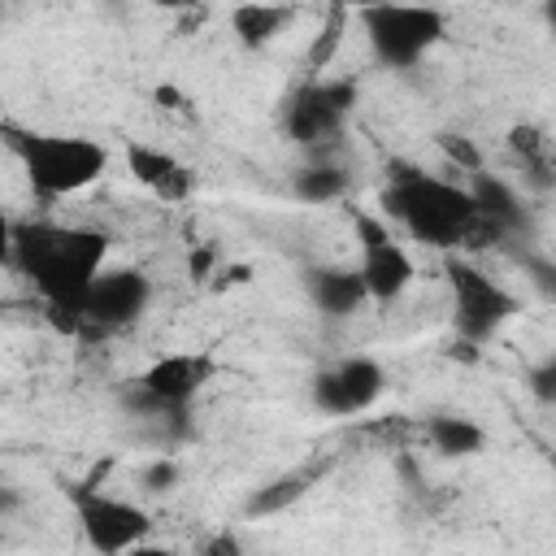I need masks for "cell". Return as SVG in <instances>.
Wrapping results in <instances>:
<instances>
[{
  "label": "cell",
  "mask_w": 556,
  "mask_h": 556,
  "mask_svg": "<svg viewBox=\"0 0 556 556\" xmlns=\"http://www.w3.org/2000/svg\"><path fill=\"white\" fill-rule=\"evenodd\" d=\"M439 148H443V156H447L452 165H460V169H469V174H482V156H478V148H473L465 135H439Z\"/></svg>",
  "instance_id": "obj_21"
},
{
  "label": "cell",
  "mask_w": 556,
  "mask_h": 556,
  "mask_svg": "<svg viewBox=\"0 0 556 556\" xmlns=\"http://www.w3.org/2000/svg\"><path fill=\"white\" fill-rule=\"evenodd\" d=\"M126 556H182V552H174V547H165V543H152V539H148V543H139L135 552H126Z\"/></svg>",
  "instance_id": "obj_29"
},
{
  "label": "cell",
  "mask_w": 556,
  "mask_h": 556,
  "mask_svg": "<svg viewBox=\"0 0 556 556\" xmlns=\"http://www.w3.org/2000/svg\"><path fill=\"white\" fill-rule=\"evenodd\" d=\"M291 22H295V9H278V4H243V9L230 13V26H235L243 48H265Z\"/></svg>",
  "instance_id": "obj_16"
},
{
  "label": "cell",
  "mask_w": 556,
  "mask_h": 556,
  "mask_svg": "<svg viewBox=\"0 0 556 556\" xmlns=\"http://www.w3.org/2000/svg\"><path fill=\"white\" fill-rule=\"evenodd\" d=\"M356 78H308L304 87L291 91L287 109H282V130L291 135V143L300 148H317L326 139L339 135L343 117L356 109Z\"/></svg>",
  "instance_id": "obj_8"
},
{
  "label": "cell",
  "mask_w": 556,
  "mask_h": 556,
  "mask_svg": "<svg viewBox=\"0 0 556 556\" xmlns=\"http://www.w3.org/2000/svg\"><path fill=\"white\" fill-rule=\"evenodd\" d=\"M343 191H348V174L339 165H330V161H313V165L291 174V195L300 204H330Z\"/></svg>",
  "instance_id": "obj_17"
},
{
  "label": "cell",
  "mask_w": 556,
  "mask_h": 556,
  "mask_svg": "<svg viewBox=\"0 0 556 556\" xmlns=\"http://www.w3.org/2000/svg\"><path fill=\"white\" fill-rule=\"evenodd\" d=\"M552 482H556V456H552Z\"/></svg>",
  "instance_id": "obj_31"
},
{
  "label": "cell",
  "mask_w": 556,
  "mask_h": 556,
  "mask_svg": "<svg viewBox=\"0 0 556 556\" xmlns=\"http://www.w3.org/2000/svg\"><path fill=\"white\" fill-rule=\"evenodd\" d=\"M148 300H152V282L139 269H104L96 278V287L87 291L83 313H87V326L117 330V326H130L135 317H143Z\"/></svg>",
  "instance_id": "obj_10"
},
{
  "label": "cell",
  "mask_w": 556,
  "mask_h": 556,
  "mask_svg": "<svg viewBox=\"0 0 556 556\" xmlns=\"http://www.w3.org/2000/svg\"><path fill=\"white\" fill-rule=\"evenodd\" d=\"M13 265L35 282L43 304L83 308L87 291L104 274L109 235L91 226H56V222H13L9 226Z\"/></svg>",
  "instance_id": "obj_1"
},
{
  "label": "cell",
  "mask_w": 556,
  "mask_h": 556,
  "mask_svg": "<svg viewBox=\"0 0 556 556\" xmlns=\"http://www.w3.org/2000/svg\"><path fill=\"white\" fill-rule=\"evenodd\" d=\"M343 26H348V13L343 9H330V17H326V26H321V39L308 48V56H304V65H308V74L317 78V70H326V61L334 56V48H339V39H343Z\"/></svg>",
  "instance_id": "obj_19"
},
{
  "label": "cell",
  "mask_w": 556,
  "mask_h": 556,
  "mask_svg": "<svg viewBox=\"0 0 556 556\" xmlns=\"http://www.w3.org/2000/svg\"><path fill=\"white\" fill-rule=\"evenodd\" d=\"M382 213L395 217L413 239L430 248H456L469 243L478 230V208L469 187L443 182L426 169L395 165V174L382 187Z\"/></svg>",
  "instance_id": "obj_2"
},
{
  "label": "cell",
  "mask_w": 556,
  "mask_h": 556,
  "mask_svg": "<svg viewBox=\"0 0 556 556\" xmlns=\"http://www.w3.org/2000/svg\"><path fill=\"white\" fill-rule=\"evenodd\" d=\"M382 387L387 369L374 356H343L313 378V408H321L326 417H356L378 404Z\"/></svg>",
  "instance_id": "obj_9"
},
{
  "label": "cell",
  "mask_w": 556,
  "mask_h": 556,
  "mask_svg": "<svg viewBox=\"0 0 556 556\" xmlns=\"http://www.w3.org/2000/svg\"><path fill=\"white\" fill-rule=\"evenodd\" d=\"M447 274V291H452V326L460 334V343H486L504 330V321H513L517 313V295L504 291L495 278H486L473 261L465 256H447L443 261Z\"/></svg>",
  "instance_id": "obj_5"
},
{
  "label": "cell",
  "mask_w": 556,
  "mask_h": 556,
  "mask_svg": "<svg viewBox=\"0 0 556 556\" xmlns=\"http://www.w3.org/2000/svg\"><path fill=\"white\" fill-rule=\"evenodd\" d=\"M308 482H313V473H287V478H274V482H265V486H256L252 495H248V517H274V513H282V508H291L304 491H308Z\"/></svg>",
  "instance_id": "obj_18"
},
{
  "label": "cell",
  "mask_w": 556,
  "mask_h": 556,
  "mask_svg": "<svg viewBox=\"0 0 556 556\" xmlns=\"http://www.w3.org/2000/svg\"><path fill=\"white\" fill-rule=\"evenodd\" d=\"M517 261H521V269H526V278H530V287H534L547 304H556V261H552V256H539V252H521Z\"/></svg>",
  "instance_id": "obj_20"
},
{
  "label": "cell",
  "mask_w": 556,
  "mask_h": 556,
  "mask_svg": "<svg viewBox=\"0 0 556 556\" xmlns=\"http://www.w3.org/2000/svg\"><path fill=\"white\" fill-rule=\"evenodd\" d=\"M308 300L321 317H352V313H361V304H369V291L356 269L321 265L308 274Z\"/></svg>",
  "instance_id": "obj_13"
},
{
  "label": "cell",
  "mask_w": 556,
  "mask_h": 556,
  "mask_svg": "<svg viewBox=\"0 0 556 556\" xmlns=\"http://www.w3.org/2000/svg\"><path fill=\"white\" fill-rule=\"evenodd\" d=\"M208 361L204 356H187V352H174V356H156L139 378L135 387L148 395L152 408H182L208 378Z\"/></svg>",
  "instance_id": "obj_11"
},
{
  "label": "cell",
  "mask_w": 556,
  "mask_h": 556,
  "mask_svg": "<svg viewBox=\"0 0 556 556\" xmlns=\"http://www.w3.org/2000/svg\"><path fill=\"white\" fill-rule=\"evenodd\" d=\"M152 96H156V104H161V109H178V113H187V109H191L187 91H178V87H169V83H161Z\"/></svg>",
  "instance_id": "obj_27"
},
{
  "label": "cell",
  "mask_w": 556,
  "mask_h": 556,
  "mask_svg": "<svg viewBox=\"0 0 556 556\" xmlns=\"http://www.w3.org/2000/svg\"><path fill=\"white\" fill-rule=\"evenodd\" d=\"M508 148L530 165L539 169V156H543V139H539V126H513L508 130Z\"/></svg>",
  "instance_id": "obj_22"
},
{
  "label": "cell",
  "mask_w": 556,
  "mask_h": 556,
  "mask_svg": "<svg viewBox=\"0 0 556 556\" xmlns=\"http://www.w3.org/2000/svg\"><path fill=\"white\" fill-rule=\"evenodd\" d=\"M126 169L135 174L139 187H148L165 204H178L195 191V174L178 156H169L161 148H148V143H126Z\"/></svg>",
  "instance_id": "obj_12"
},
{
  "label": "cell",
  "mask_w": 556,
  "mask_h": 556,
  "mask_svg": "<svg viewBox=\"0 0 556 556\" xmlns=\"http://www.w3.org/2000/svg\"><path fill=\"white\" fill-rule=\"evenodd\" d=\"M65 495H70L78 530H83V539L96 556H126L139 543H148V534H152L148 508H139L130 500H117V495L100 491L96 482H70Z\"/></svg>",
  "instance_id": "obj_4"
},
{
  "label": "cell",
  "mask_w": 556,
  "mask_h": 556,
  "mask_svg": "<svg viewBox=\"0 0 556 556\" xmlns=\"http://www.w3.org/2000/svg\"><path fill=\"white\" fill-rule=\"evenodd\" d=\"M178 460L174 456H161V460H152V465H143V486L152 491V495H161V491H169V486H178Z\"/></svg>",
  "instance_id": "obj_23"
},
{
  "label": "cell",
  "mask_w": 556,
  "mask_h": 556,
  "mask_svg": "<svg viewBox=\"0 0 556 556\" xmlns=\"http://www.w3.org/2000/svg\"><path fill=\"white\" fill-rule=\"evenodd\" d=\"M469 195H473L478 217H482V222H491V226H500L504 235L526 226V208H521L517 191H513L504 178H495V174H486V169H482V174H473V178H469Z\"/></svg>",
  "instance_id": "obj_14"
},
{
  "label": "cell",
  "mask_w": 556,
  "mask_h": 556,
  "mask_svg": "<svg viewBox=\"0 0 556 556\" xmlns=\"http://www.w3.org/2000/svg\"><path fill=\"white\" fill-rule=\"evenodd\" d=\"M426 439L439 456H473L486 447V430L473 421V417H460V413H434L426 417Z\"/></svg>",
  "instance_id": "obj_15"
},
{
  "label": "cell",
  "mask_w": 556,
  "mask_h": 556,
  "mask_svg": "<svg viewBox=\"0 0 556 556\" xmlns=\"http://www.w3.org/2000/svg\"><path fill=\"white\" fill-rule=\"evenodd\" d=\"M248 278H252V265H230L217 287H239V282H248Z\"/></svg>",
  "instance_id": "obj_28"
},
{
  "label": "cell",
  "mask_w": 556,
  "mask_h": 556,
  "mask_svg": "<svg viewBox=\"0 0 556 556\" xmlns=\"http://www.w3.org/2000/svg\"><path fill=\"white\" fill-rule=\"evenodd\" d=\"M543 22H547V26H552V35H556V0H552V4H543Z\"/></svg>",
  "instance_id": "obj_30"
},
{
  "label": "cell",
  "mask_w": 556,
  "mask_h": 556,
  "mask_svg": "<svg viewBox=\"0 0 556 556\" xmlns=\"http://www.w3.org/2000/svg\"><path fill=\"white\" fill-rule=\"evenodd\" d=\"M213 269H217V248H213V243H195L191 256H187V274H191V282H208Z\"/></svg>",
  "instance_id": "obj_25"
},
{
  "label": "cell",
  "mask_w": 556,
  "mask_h": 556,
  "mask_svg": "<svg viewBox=\"0 0 556 556\" xmlns=\"http://www.w3.org/2000/svg\"><path fill=\"white\" fill-rule=\"evenodd\" d=\"M200 556H243V552H239V543H235L230 530H217L213 539L200 543Z\"/></svg>",
  "instance_id": "obj_26"
},
{
  "label": "cell",
  "mask_w": 556,
  "mask_h": 556,
  "mask_svg": "<svg viewBox=\"0 0 556 556\" xmlns=\"http://www.w3.org/2000/svg\"><path fill=\"white\" fill-rule=\"evenodd\" d=\"M352 230H356V252H361L356 274L365 282L369 300L374 304L400 300L417 278V265H413L408 248L387 230V222L378 213H365V208L352 213Z\"/></svg>",
  "instance_id": "obj_7"
},
{
  "label": "cell",
  "mask_w": 556,
  "mask_h": 556,
  "mask_svg": "<svg viewBox=\"0 0 556 556\" xmlns=\"http://www.w3.org/2000/svg\"><path fill=\"white\" fill-rule=\"evenodd\" d=\"M530 391H534V400L556 404V356H547L530 369Z\"/></svg>",
  "instance_id": "obj_24"
},
{
  "label": "cell",
  "mask_w": 556,
  "mask_h": 556,
  "mask_svg": "<svg viewBox=\"0 0 556 556\" xmlns=\"http://www.w3.org/2000/svg\"><path fill=\"white\" fill-rule=\"evenodd\" d=\"M4 135H9L13 152L22 156L26 182L43 200L74 195L109 169V148L87 135H17L13 126H4Z\"/></svg>",
  "instance_id": "obj_3"
},
{
  "label": "cell",
  "mask_w": 556,
  "mask_h": 556,
  "mask_svg": "<svg viewBox=\"0 0 556 556\" xmlns=\"http://www.w3.org/2000/svg\"><path fill=\"white\" fill-rule=\"evenodd\" d=\"M361 26L369 35V48L382 65L391 70H408L417 65L443 35H447V17L439 9H408V4H374L361 9Z\"/></svg>",
  "instance_id": "obj_6"
}]
</instances>
